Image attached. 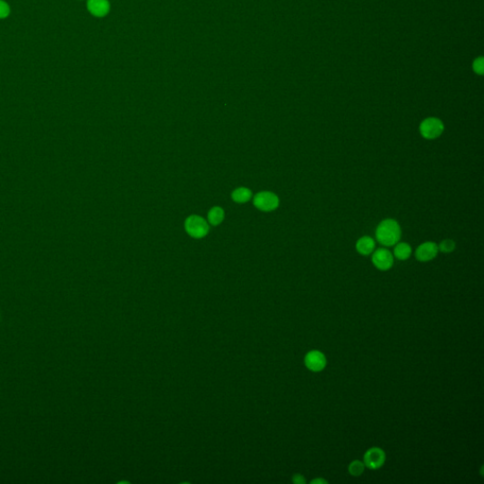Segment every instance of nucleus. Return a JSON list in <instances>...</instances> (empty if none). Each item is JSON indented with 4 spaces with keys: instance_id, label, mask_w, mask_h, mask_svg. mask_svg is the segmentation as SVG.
Listing matches in <instances>:
<instances>
[{
    "instance_id": "2",
    "label": "nucleus",
    "mask_w": 484,
    "mask_h": 484,
    "mask_svg": "<svg viewBox=\"0 0 484 484\" xmlns=\"http://www.w3.org/2000/svg\"><path fill=\"white\" fill-rule=\"evenodd\" d=\"M443 122L436 118H428L420 124V133L426 139H435L439 137L444 131Z\"/></svg>"
},
{
    "instance_id": "18",
    "label": "nucleus",
    "mask_w": 484,
    "mask_h": 484,
    "mask_svg": "<svg viewBox=\"0 0 484 484\" xmlns=\"http://www.w3.org/2000/svg\"><path fill=\"white\" fill-rule=\"evenodd\" d=\"M293 483L296 484H306V480H305L304 476L297 474V475L293 476Z\"/></svg>"
},
{
    "instance_id": "3",
    "label": "nucleus",
    "mask_w": 484,
    "mask_h": 484,
    "mask_svg": "<svg viewBox=\"0 0 484 484\" xmlns=\"http://www.w3.org/2000/svg\"><path fill=\"white\" fill-rule=\"evenodd\" d=\"M185 229L190 236L201 238L206 236L209 226L204 219L199 216H190L185 222Z\"/></svg>"
},
{
    "instance_id": "12",
    "label": "nucleus",
    "mask_w": 484,
    "mask_h": 484,
    "mask_svg": "<svg viewBox=\"0 0 484 484\" xmlns=\"http://www.w3.org/2000/svg\"><path fill=\"white\" fill-rule=\"evenodd\" d=\"M252 197V192L249 190L248 188L245 187H240L236 189L233 194L232 198L236 203H245L248 202Z\"/></svg>"
},
{
    "instance_id": "7",
    "label": "nucleus",
    "mask_w": 484,
    "mask_h": 484,
    "mask_svg": "<svg viewBox=\"0 0 484 484\" xmlns=\"http://www.w3.org/2000/svg\"><path fill=\"white\" fill-rule=\"evenodd\" d=\"M372 261L377 269L380 271H388L393 267V255L386 249H379L373 255Z\"/></svg>"
},
{
    "instance_id": "1",
    "label": "nucleus",
    "mask_w": 484,
    "mask_h": 484,
    "mask_svg": "<svg viewBox=\"0 0 484 484\" xmlns=\"http://www.w3.org/2000/svg\"><path fill=\"white\" fill-rule=\"evenodd\" d=\"M376 236L380 244L384 246H393L401 237L400 226L396 221L392 219L384 220L378 226Z\"/></svg>"
},
{
    "instance_id": "15",
    "label": "nucleus",
    "mask_w": 484,
    "mask_h": 484,
    "mask_svg": "<svg viewBox=\"0 0 484 484\" xmlns=\"http://www.w3.org/2000/svg\"><path fill=\"white\" fill-rule=\"evenodd\" d=\"M439 250L443 253L448 254L453 252L456 248V243L452 239H445L441 242V244L438 246Z\"/></svg>"
},
{
    "instance_id": "19",
    "label": "nucleus",
    "mask_w": 484,
    "mask_h": 484,
    "mask_svg": "<svg viewBox=\"0 0 484 484\" xmlns=\"http://www.w3.org/2000/svg\"><path fill=\"white\" fill-rule=\"evenodd\" d=\"M311 484H328V482H327V481H326V480H324V479H322V478H320V479H315V480H313V481L311 482Z\"/></svg>"
},
{
    "instance_id": "16",
    "label": "nucleus",
    "mask_w": 484,
    "mask_h": 484,
    "mask_svg": "<svg viewBox=\"0 0 484 484\" xmlns=\"http://www.w3.org/2000/svg\"><path fill=\"white\" fill-rule=\"evenodd\" d=\"M473 69L477 74L483 75L484 72V60L483 57L476 59L473 63Z\"/></svg>"
},
{
    "instance_id": "9",
    "label": "nucleus",
    "mask_w": 484,
    "mask_h": 484,
    "mask_svg": "<svg viewBox=\"0 0 484 484\" xmlns=\"http://www.w3.org/2000/svg\"><path fill=\"white\" fill-rule=\"evenodd\" d=\"M87 8L93 15L102 17L109 13L110 4L108 0H88Z\"/></svg>"
},
{
    "instance_id": "6",
    "label": "nucleus",
    "mask_w": 484,
    "mask_h": 484,
    "mask_svg": "<svg viewBox=\"0 0 484 484\" xmlns=\"http://www.w3.org/2000/svg\"><path fill=\"white\" fill-rule=\"evenodd\" d=\"M327 357L321 351L313 350L306 355L305 364L308 370L314 373L322 372L327 366Z\"/></svg>"
},
{
    "instance_id": "8",
    "label": "nucleus",
    "mask_w": 484,
    "mask_h": 484,
    "mask_svg": "<svg viewBox=\"0 0 484 484\" xmlns=\"http://www.w3.org/2000/svg\"><path fill=\"white\" fill-rule=\"evenodd\" d=\"M438 245L435 242H425L419 246L416 252H415V256L419 261L428 262L434 259L438 254Z\"/></svg>"
},
{
    "instance_id": "17",
    "label": "nucleus",
    "mask_w": 484,
    "mask_h": 484,
    "mask_svg": "<svg viewBox=\"0 0 484 484\" xmlns=\"http://www.w3.org/2000/svg\"><path fill=\"white\" fill-rule=\"evenodd\" d=\"M10 14V8L6 2L0 0V18H6Z\"/></svg>"
},
{
    "instance_id": "14",
    "label": "nucleus",
    "mask_w": 484,
    "mask_h": 484,
    "mask_svg": "<svg viewBox=\"0 0 484 484\" xmlns=\"http://www.w3.org/2000/svg\"><path fill=\"white\" fill-rule=\"evenodd\" d=\"M364 469H365V464L358 459L353 460L348 466V471L354 477H359L364 472Z\"/></svg>"
},
{
    "instance_id": "4",
    "label": "nucleus",
    "mask_w": 484,
    "mask_h": 484,
    "mask_svg": "<svg viewBox=\"0 0 484 484\" xmlns=\"http://www.w3.org/2000/svg\"><path fill=\"white\" fill-rule=\"evenodd\" d=\"M386 454L380 447H371L363 456V463L369 469L377 470L385 463Z\"/></svg>"
},
{
    "instance_id": "10",
    "label": "nucleus",
    "mask_w": 484,
    "mask_h": 484,
    "mask_svg": "<svg viewBox=\"0 0 484 484\" xmlns=\"http://www.w3.org/2000/svg\"><path fill=\"white\" fill-rule=\"evenodd\" d=\"M375 241L372 237L370 236H362L360 237L357 244H356V248H357V251L362 255H369L373 253L374 249H375Z\"/></svg>"
},
{
    "instance_id": "5",
    "label": "nucleus",
    "mask_w": 484,
    "mask_h": 484,
    "mask_svg": "<svg viewBox=\"0 0 484 484\" xmlns=\"http://www.w3.org/2000/svg\"><path fill=\"white\" fill-rule=\"evenodd\" d=\"M255 205L262 211H273L279 205V199L272 192H260L254 199Z\"/></svg>"
},
{
    "instance_id": "13",
    "label": "nucleus",
    "mask_w": 484,
    "mask_h": 484,
    "mask_svg": "<svg viewBox=\"0 0 484 484\" xmlns=\"http://www.w3.org/2000/svg\"><path fill=\"white\" fill-rule=\"evenodd\" d=\"M224 212L221 207H214L208 213L209 223L213 225H218L223 222Z\"/></svg>"
},
{
    "instance_id": "11",
    "label": "nucleus",
    "mask_w": 484,
    "mask_h": 484,
    "mask_svg": "<svg viewBox=\"0 0 484 484\" xmlns=\"http://www.w3.org/2000/svg\"><path fill=\"white\" fill-rule=\"evenodd\" d=\"M393 254L397 259L406 260L411 255V248L408 244H407L405 242H401V243L396 244L394 251H393Z\"/></svg>"
}]
</instances>
